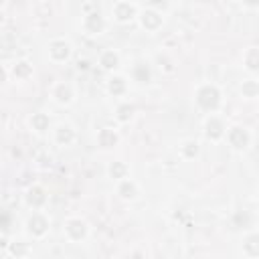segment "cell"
<instances>
[{
    "label": "cell",
    "instance_id": "6da1fadb",
    "mask_svg": "<svg viewBox=\"0 0 259 259\" xmlns=\"http://www.w3.org/2000/svg\"><path fill=\"white\" fill-rule=\"evenodd\" d=\"M197 103L206 112H215L219 108V103H221L219 89L215 87V85H202V87L199 89V93H197Z\"/></svg>",
    "mask_w": 259,
    "mask_h": 259
},
{
    "label": "cell",
    "instance_id": "7a4b0ae2",
    "mask_svg": "<svg viewBox=\"0 0 259 259\" xmlns=\"http://www.w3.org/2000/svg\"><path fill=\"white\" fill-rule=\"evenodd\" d=\"M227 138H229V144L235 148V150H245L247 146H249V132L245 130V128H239V126H235V128H231L229 130V134H227Z\"/></svg>",
    "mask_w": 259,
    "mask_h": 259
},
{
    "label": "cell",
    "instance_id": "3957f363",
    "mask_svg": "<svg viewBox=\"0 0 259 259\" xmlns=\"http://www.w3.org/2000/svg\"><path fill=\"white\" fill-rule=\"evenodd\" d=\"M65 233L71 241H81L85 235H87V227L81 219H69L65 225Z\"/></svg>",
    "mask_w": 259,
    "mask_h": 259
},
{
    "label": "cell",
    "instance_id": "277c9868",
    "mask_svg": "<svg viewBox=\"0 0 259 259\" xmlns=\"http://www.w3.org/2000/svg\"><path fill=\"white\" fill-rule=\"evenodd\" d=\"M49 55L55 61H65L69 55H71V45H69L67 41H63V39H57V41H53L49 45Z\"/></svg>",
    "mask_w": 259,
    "mask_h": 259
},
{
    "label": "cell",
    "instance_id": "5b68a950",
    "mask_svg": "<svg viewBox=\"0 0 259 259\" xmlns=\"http://www.w3.org/2000/svg\"><path fill=\"white\" fill-rule=\"evenodd\" d=\"M114 16L119 21V23H126L130 19L136 16V4H130V2H115L114 4Z\"/></svg>",
    "mask_w": 259,
    "mask_h": 259
},
{
    "label": "cell",
    "instance_id": "8992f818",
    "mask_svg": "<svg viewBox=\"0 0 259 259\" xmlns=\"http://www.w3.org/2000/svg\"><path fill=\"white\" fill-rule=\"evenodd\" d=\"M140 23L146 30H156L162 25V14L156 10H144L140 14Z\"/></svg>",
    "mask_w": 259,
    "mask_h": 259
},
{
    "label": "cell",
    "instance_id": "52a82bcc",
    "mask_svg": "<svg viewBox=\"0 0 259 259\" xmlns=\"http://www.w3.org/2000/svg\"><path fill=\"white\" fill-rule=\"evenodd\" d=\"M83 27H85V30H87L89 34H99V32L103 30V27H106V23H103L101 14H97V12H91V14H85Z\"/></svg>",
    "mask_w": 259,
    "mask_h": 259
},
{
    "label": "cell",
    "instance_id": "ba28073f",
    "mask_svg": "<svg viewBox=\"0 0 259 259\" xmlns=\"http://www.w3.org/2000/svg\"><path fill=\"white\" fill-rule=\"evenodd\" d=\"M47 227H49L47 221H45V217H41V215H32V217L29 219V231H30L32 235H37V237L45 235Z\"/></svg>",
    "mask_w": 259,
    "mask_h": 259
},
{
    "label": "cell",
    "instance_id": "9c48e42d",
    "mask_svg": "<svg viewBox=\"0 0 259 259\" xmlns=\"http://www.w3.org/2000/svg\"><path fill=\"white\" fill-rule=\"evenodd\" d=\"M206 136L211 138V140H219V138L223 136V124L221 119L211 115L209 119H206Z\"/></svg>",
    "mask_w": 259,
    "mask_h": 259
},
{
    "label": "cell",
    "instance_id": "30bf717a",
    "mask_svg": "<svg viewBox=\"0 0 259 259\" xmlns=\"http://www.w3.org/2000/svg\"><path fill=\"white\" fill-rule=\"evenodd\" d=\"M243 251L249 255V257H259V233H253L245 239L243 243Z\"/></svg>",
    "mask_w": 259,
    "mask_h": 259
},
{
    "label": "cell",
    "instance_id": "8fae6325",
    "mask_svg": "<svg viewBox=\"0 0 259 259\" xmlns=\"http://www.w3.org/2000/svg\"><path fill=\"white\" fill-rule=\"evenodd\" d=\"M53 95H55V99H57L59 103H69V101L73 99V91H71V87H69V85H65V83L57 85L55 91H53Z\"/></svg>",
    "mask_w": 259,
    "mask_h": 259
},
{
    "label": "cell",
    "instance_id": "7c38bea8",
    "mask_svg": "<svg viewBox=\"0 0 259 259\" xmlns=\"http://www.w3.org/2000/svg\"><path fill=\"white\" fill-rule=\"evenodd\" d=\"M245 67L249 71H259V49H249L245 53Z\"/></svg>",
    "mask_w": 259,
    "mask_h": 259
},
{
    "label": "cell",
    "instance_id": "4fadbf2b",
    "mask_svg": "<svg viewBox=\"0 0 259 259\" xmlns=\"http://www.w3.org/2000/svg\"><path fill=\"white\" fill-rule=\"evenodd\" d=\"M117 193L122 195L124 199H134L138 195V186L132 180H122V184H119V188H117Z\"/></svg>",
    "mask_w": 259,
    "mask_h": 259
},
{
    "label": "cell",
    "instance_id": "5bb4252c",
    "mask_svg": "<svg viewBox=\"0 0 259 259\" xmlns=\"http://www.w3.org/2000/svg\"><path fill=\"white\" fill-rule=\"evenodd\" d=\"M73 138H75V134H73V130H71V126H59L57 128V140L63 144H69V142H73Z\"/></svg>",
    "mask_w": 259,
    "mask_h": 259
},
{
    "label": "cell",
    "instance_id": "9a60e30c",
    "mask_svg": "<svg viewBox=\"0 0 259 259\" xmlns=\"http://www.w3.org/2000/svg\"><path fill=\"white\" fill-rule=\"evenodd\" d=\"M117 61H119V57H117V53H114V51H106V53L101 55V67L103 69H114L117 65Z\"/></svg>",
    "mask_w": 259,
    "mask_h": 259
},
{
    "label": "cell",
    "instance_id": "2e32d148",
    "mask_svg": "<svg viewBox=\"0 0 259 259\" xmlns=\"http://www.w3.org/2000/svg\"><path fill=\"white\" fill-rule=\"evenodd\" d=\"M27 199H29V204H32V206H41V204L45 202V193L41 191V188H30Z\"/></svg>",
    "mask_w": 259,
    "mask_h": 259
},
{
    "label": "cell",
    "instance_id": "e0dca14e",
    "mask_svg": "<svg viewBox=\"0 0 259 259\" xmlns=\"http://www.w3.org/2000/svg\"><path fill=\"white\" fill-rule=\"evenodd\" d=\"M110 91H112L114 95L124 93V91H126V81H124V77H112V79H110Z\"/></svg>",
    "mask_w": 259,
    "mask_h": 259
},
{
    "label": "cell",
    "instance_id": "ac0fdd59",
    "mask_svg": "<svg viewBox=\"0 0 259 259\" xmlns=\"http://www.w3.org/2000/svg\"><path fill=\"white\" fill-rule=\"evenodd\" d=\"M97 140H99L101 146H114V142L117 140V136L112 130H101L99 136H97Z\"/></svg>",
    "mask_w": 259,
    "mask_h": 259
},
{
    "label": "cell",
    "instance_id": "d6986e66",
    "mask_svg": "<svg viewBox=\"0 0 259 259\" xmlns=\"http://www.w3.org/2000/svg\"><path fill=\"white\" fill-rule=\"evenodd\" d=\"M241 93H243L245 97H255L259 93V85L255 81H245L243 85H241Z\"/></svg>",
    "mask_w": 259,
    "mask_h": 259
},
{
    "label": "cell",
    "instance_id": "ffe728a7",
    "mask_svg": "<svg viewBox=\"0 0 259 259\" xmlns=\"http://www.w3.org/2000/svg\"><path fill=\"white\" fill-rule=\"evenodd\" d=\"M34 128H37L39 132H43V130H47L49 128V117L45 115V114H37L32 117V122H30Z\"/></svg>",
    "mask_w": 259,
    "mask_h": 259
},
{
    "label": "cell",
    "instance_id": "44dd1931",
    "mask_svg": "<svg viewBox=\"0 0 259 259\" xmlns=\"http://www.w3.org/2000/svg\"><path fill=\"white\" fill-rule=\"evenodd\" d=\"M182 154H184L186 158H195L197 154H199V144L197 142H186L182 146Z\"/></svg>",
    "mask_w": 259,
    "mask_h": 259
},
{
    "label": "cell",
    "instance_id": "7402d4cb",
    "mask_svg": "<svg viewBox=\"0 0 259 259\" xmlns=\"http://www.w3.org/2000/svg\"><path fill=\"white\" fill-rule=\"evenodd\" d=\"M132 106H122V108H119L117 110V119H119V122H128V119L132 117Z\"/></svg>",
    "mask_w": 259,
    "mask_h": 259
},
{
    "label": "cell",
    "instance_id": "603a6c76",
    "mask_svg": "<svg viewBox=\"0 0 259 259\" xmlns=\"http://www.w3.org/2000/svg\"><path fill=\"white\" fill-rule=\"evenodd\" d=\"M110 174H112L114 178H124L126 166H124V164H114V166H110Z\"/></svg>",
    "mask_w": 259,
    "mask_h": 259
},
{
    "label": "cell",
    "instance_id": "cb8c5ba5",
    "mask_svg": "<svg viewBox=\"0 0 259 259\" xmlns=\"http://www.w3.org/2000/svg\"><path fill=\"white\" fill-rule=\"evenodd\" d=\"M14 73H19L21 77H25V75H29L30 73V67H29V63H19V65H16V69H14Z\"/></svg>",
    "mask_w": 259,
    "mask_h": 259
}]
</instances>
